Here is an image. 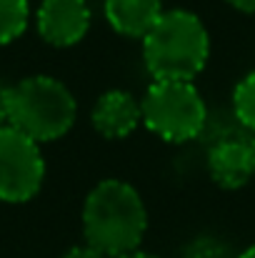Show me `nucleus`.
Masks as SVG:
<instances>
[{"label":"nucleus","mask_w":255,"mask_h":258,"mask_svg":"<svg viewBox=\"0 0 255 258\" xmlns=\"http://www.w3.org/2000/svg\"><path fill=\"white\" fill-rule=\"evenodd\" d=\"M148 228V211L140 193L125 180H100L83 203L85 246L105 258L138 251Z\"/></svg>","instance_id":"nucleus-1"},{"label":"nucleus","mask_w":255,"mask_h":258,"mask_svg":"<svg viewBox=\"0 0 255 258\" xmlns=\"http://www.w3.org/2000/svg\"><path fill=\"white\" fill-rule=\"evenodd\" d=\"M210 55L203 20L183 8L165 10L143 38V63L153 81H195Z\"/></svg>","instance_id":"nucleus-2"},{"label":"nucleus","mask_w":255,"mask_h":258,"mask_svg":"<svg viewBox=\"0 0 255 258\" xmlns=\"http://www.w3.org/2000/svg\"><path fill=\"white\" fill-rule=\"evenodd\" d=\"M75 95L53 76H30L8 88V125L35 143L63 138L75 125Z\"/></svg>","instance_id":"nucleus-3"},{"label":"nucleus","mask_w":255,"mask_h":258,"mask_svg":"<svg viewBox=\"0 0 255 258\" xmlns=\"http://www.w3.org/2000/svg\"><path fill=\"white\" fill-rule=\"evenodd\" d=\"M140 108L145 128L165 143L195 141L208 125V105L193 81H153Z\"/></svg>","instance_id":"nucleus-4"},{"label":"nucleus","mask_w":255,"mask_h":258,"mask_svg":"<svg viewBox=\"0 0 255 258\" xmlns=\"http://www.w3.org/2000/svg\"><path fill=\"white\" fill-rule=\"evenodd\" d=\"M45 180V161L40 143L23 136L20 131L0 128V201L25 203L38 196Z\"/></svg>","instance_id":"nucleus-5"},{"label":"nucleus","mask_w":255,"mask_h":258,"mask_svg":"<svg viewBox=\"0 0 255 258\" xmlns=\"http://www.w3.org/2000/svg\"><path fill=\"white\" fill-rule=\"evenodd\" d=\"M38 35L53 48L80 43L90 28L88 0H43L35 15Z\"/></svg>","instance_id":"nucleus-6"},{"label":"nucleus","mask_w":255,"mask_h":258,"mask_svg":"<svg viewBox=\"0 0 255 258\" xmlns=\"http://www.w3.org/2000/svg\"><path fill=\"white\" fill-rule=\"evenodd\" d=\"M90 120H93V128L103 138L120 141V138H128L143 123V108H140V100H135V95L115 88L98 98Z\"/></svg>","instance_id":"nucleus-7"},{"label":"nucleus","mask_w":255,"mask_h":258,"mask_svg":"<svg viewBox=\"0 0 255 258\" xmlns=\"http://www.w3.org/2000/svg\"><path fill=\"white\" fill-rule=\"evenodd\" d=\"M208 173L225 190H238V188L248 185L250 178L255 175L250 141H245V138L218 141L208 151Z\"/></svg>","instance_id":"nucleus-8"},{"label":"nucleus","mask_w":255,"mask_h":258,"mask_svg":"<svg viewBox=\"0 0 255 258\" xmlns=\"http://www.w3.org/2000/svg\"><path fill=\"white\" fill-rule=\"evenodd\" d=\"M105 20L125 38H145L165 13L163 0H105Z\"/></svg>","instance_id":"nucleus-9"},{"label":"nucleus","mask_w":255,"mask_h":258,"mask_svg":"<svg viewBox=\"0 0 255 258\" xmlns=\"http://www.w3.org/2000/svg\"><path fill=\"white\" fill-rule=\"evenodd\" d=\"M30 23L28 0H0V45L18 40Z\"/></svg>","instance_id":"nucleus-10"},{"label":"nucleus","mask_w":255,"mask_h":258,"mask_svg":"<svg viewBox=\"0 0 255 258\" xmlns=\"http://www.w3.org/2000/svg\"><path fill=\"white\" fill-rule=\"evenodd\" d=\"M233 113L243 128L255 133V71L248 73L233 90Z\"/></svg>","instance_id":"nucleus-11"},{"label":"nucleus","mask_w":255,"mask_h":258,"mask_svg":"<svg viewBox=\"0 0 255 258\" xmlns=\"http://www.w3.org/2000/svg\"><path fill=\"white\" fill-rule=\"evenodd\" d=\"M183 258H230V251L215 238H198L185 248Z\"/></svg>","instance_id":"nucleus-12"},{"label":"nucleus","mask_w":255,"mask_h":258,"mask_svg":"<svg viewBox=\"0 0 255 258\" xmlns=\"http://www.w3.org/2000/svg\"><path fill=\"white\" fill-rule=\"evenodd\" d=\"M63 258H105V256H103V253H98V251H95V248H90V246H78V248H70Z\"/></svg>","instance_id":"nucleus-13"},{"label":"nucleus","mask_w":255,"mask_h":258,"mask_svg":"<svg viewBox=\"0 0 255 258\" xmlns=\"http://www.w3.org/2000/svg\"><path fill=\"white\" fill-rule=\"evenodd\" d=\"M8 125V88L0 86V128Z\"/></svg>","instance_id":"nucleus-14"},{"label":"nucleus","mask_w":255,"mask_h":258,"mask_svg":"<svg viewBox=\"0 0 255 258\" xmlns=\"http://www.w3.org/2000/svg\"><path fill=\"white\" fill-rule=\"evenodd\" d=\"M235 10H243V13H255V0H228Z\"/></svg>","instance_id":"nucleus-15"},{"label":"nucleus","mask_w":255,"mask_h":258,"mask_svg":"<svg viewBox=\"0 0 255 258\" xmlns=\"http://www.w3.org/2000/svg\"><path fill=\"white\" fill-rule=\"evenodd\" d=\"M118 258H155L153 253H145V251H133V253H125V256H118Z\"/></svg>","instance_id":"nucleus-16"},{"label":"nucleus","mask_w":255,"mask_h":258,"mask_svg":"<svg viewBox=\"0 0 255 258\" xmlns=\"http://www.w3.org/2000/svg\"><path fill=\"white\" fill-rule=\"evenodd\" d=\"M235 258H255V246H250V248H245L240 256H235Z\"/></svg>","instance_id":"nucleus-17"},{"label":"nucleus","mask_w":255,"mask_h":258,"mask_svg":"<svg viewBox=\"0 0 255 258\" xmlns=\"http://www.w3.org/2000/svg\"><path fill=\"white\" fill-rule=\"evenodd\" d=\"M250 156H253V171H255V138L250 141Z\"/></svg>","instance_id":"nucleus-18"}]
</instances>
